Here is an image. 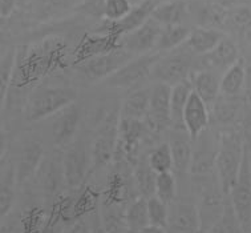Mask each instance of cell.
<instances>
[{
    "instance_id": "obj_39",
    "label": "cell",
    "mask_w": 251,
    "mask_h": 233,
    "mask_svg": "<svg viewBox=\"0 0 251 233\" xmlns=\"http://www.w3.org/2000/svg\"><path fill=\"white\" fill-rule=\"evenodd\" d=\"M134 7L130 0H105L104 19L112 23H117L132 11Z\"/></svg>"
},
{
    "instance_id": "obj_20",
    "label": "cell",
    "mask_w": 251,
    "mask_h": 233,
    "mask_svg": "<svg viewBox=\"0 0 251 233\" xmlns=\"http://www.w3.org/2000/svg\"><path fill=\"white\" fill-rule=\"evenodd\" d=\"M225 36H226V33L217 28L194 27L192 28V32L187 37L183 47L190 54L200 58V56L209 54L211 50H214L215 47L224 40Z\"/></svg>"
},
{
    "instance_id": "obj_24",
    "label": "cell",
    "mask_w": 251,
    "mask_h": 233,
    "mask_svg": "<svg viewBox=\"0 0 251 233\" xmlns=\"http://www.w3.org/2000/svg\"><path fill=\"white\" fill-rule=\"evenodd\" d=\"M149 105H151V87L137 88L130 92L120 105V117L144 120L149 114Z\"/></svg>"
},
{
    "instance_id": "obj_44",
    "label": "cell",
    "mask_w": 251,
    "mask_h": 233,
    "mask_svg": "<svg viewBox=\"0 0 251 233\" xmlns=\"http://www.w3.org/2000/svg\"><path fill=\"white\" fill-rule=\"evenodd\" d=\"M19 5V0H0V16L1 19H8L14 14Z\"/></svg>"
},
{
    "instance_id": "obj_8",
    "label": "cell",
    "mask_w": 251,
    "mask_h": 233,
    "mask_svg": "<svg viewBox=\"0 0 251 233\" xmlns=\"http://www.w3.org/2000/svg\"><path fill=\"white\" fill-rule=\"evenodd\" d=\"M157 4L158 3H155L154 0H141L137 4H134L132 11L125 18L121 19L120 22L112 23V22H108L104 19L102 24H99L92 33L112 35V36L119 37L124 36V35L137 29L140 26L145 23L148 19H151Z\"/></svg>"
},
{
    "instance_id": "obj_12",
    "label": "cell",
    "mask_w": 251,
    "mask_h": 233,
    "mask_svg": "<svg viewBox=\"0 0 251 233\" xmlns=\"http://www.w3.org/2000/svg\"><path fill=\"white\" fill-rule=\"evenodd\" d=\"M205 132L197 137L196 140H193V159L190 165L192 176H205L215 172L219 133L217 137H205Z\"/></svg>"
},
{
    "instance_id": "obj_19",
    "label": "cell",
    "mask_w": 251,
    "mask_h": 233,
    "mask_svg": "<svg viewBox=\"0 0 251 233\" xmlns=\"http://www.w3.org/2000/svg\"><path fill=\"white\" fill-rule=\"evenodd\" d=\"M243 105L245 100L239 96L230 97L221 95L210 108V125H218L219 133L233 129Z\"/></svg>"
},
{
    "instance_id": "obj_15",
    "label": "cell",
    "mask_w": 251,
    "mask_h": 233,
    "mask_svg": "<svg viewBox=\"0 0 251 233\" xmlns=\"http://www.w3.org/2000/svg\"><path fill=\"white\" fill-rule=\"evenodd\" d=\"M227 18V8L215 3L214 0H189V19L197 24L196 27H224Z\"/></svg>"
},
{
    "instance_id": "obj_10",
    "label": "cell",
    "mask_w": 251,
    "mask_h": 233,
    "mask_svg": "<svg viewBox=\"0 0 251 233\" xmlns=\"http://www.w3.org/2000/svg\"><path fill=\"white\" fill-rule=\"evenodd\" d=\"M35 177L37 180V185L41 189V193L46 196V199L57 200L59 203L60 199L63 197L64 188H67L61 159L57 160L56 157H44Z\"/></svg>"
},
{
    "instance_id": "obj_41",
    "label": "cell",
    "mask_w": 251,
    "mask_h": 233,
    "mask_svg": "<svg viewBox=\"0 0 251 233\" xmlns=\"http://www.w3.org/2000/svg\"><path fill=\"white\" fill-rule=\"evenodd\" d=\"M65 227L67 221L56 212L55 215L48 216V220L41 227L39 233H64Z\"/></svg>"
},
{
    "instance_id": "obj_4",
    "label": "cell",
    "mask_w": 251,
    "mask_h": 233,
    "mask_svg": "<svg viewBox=\"0 0 251 233\" xmlns=\"http://www.w3.org/2000/svg\"><path fill=\"white\" fill-rule=\"evenodd\" d=\"M181 48L182 47L168 54H162L151 72V78L154 79L157 83H165L172 87L192 78L194 55L190 54L185 47V51Z\"/></svg>"
},
{
    "instance_id": "obj_1",
    "label": "cell",
    "mask_w": 251,
    "mask_h": 233,
    "mask_svg": "<svg viewBox=\"0 0 251 233\" xmlns=\"http://www.w3.org/2000/svg\"><path fill=\"white\" fill-rule=\"evenodd\" d=\"M243 153L245 143L241 129L233 128L219 133V148L215 161V172L226 197H228L231 188L237 181L239 169L242 165Z\"/></svg>"
},
{
    "instance_id": "obj_31",
    "label": "cell",
    "mask_w": 251,
    "mask_h": 233,
    "mask_svg": "<svg viewBox=\"0 0 251 233\" xmlns=\"http://www.w3.org/2000/svg\"><path fill=\"white\" fill-rule=\"evenodd\" d=\"M146 159L155 174L173 172V155L168 142H161L151 148L146 153Z\"/></svg>"
},
{
    "instance_id": "obj_13",
    "label": "cell",
    "mask_w": 251,
    "mask_h": 233,
    "mask_svg": "<svg viewBox=\"0 0 251 233\" xmlns=\"http://www.w3.org/2000/svg\"><path fill=\"white\" fill-rule=\"evenodd\" d=\"M198 206L190 201H174L169 205L168 233H200Z\"/></svg>"
},
{
    "instance_id": "obj_32",
    "label": "cell",
    "mask_w": 251,
    "mask_h": 233,
    "mask_svg": "<svg viewBox=\"0 0 251 233\" xmlns=\"http://www.w3.org/2000/svg\"><path fill=\"white\" fill-rule=\"evenodd\" d=\"M125 219H126L128 231H137L151 225L149 215H148V199L142 196L133 199L126 205Z\"/></svg>"
},
{
    "instance_id": "obj_28",
    "label": "cell",
    "mask_w": 251,
    "mask_h": 233,
    "mask_svg": "<svg viewBox=\"0 0 251 233\" xmlns=\"http://www.w3.org/2000/svg\"><path fill=\"white\" fill-rule=\"evenodd\" d=\"M190 32H192V28L187 27L186 24L164 26L154 51L161 54H168V52L177 50L186 43Z\"/></svg>"
},
{
    "instance_id": "obj_25",
    "label": "cell",
    "mask_w": 251,
    "mask_h": 233,
    "mask_svg": "<svg viewBox=\"0 0 251 233\" xmlns=\"http://www.w3.org/2000/svg\"><path fill=\"white\" fill-rule=\"evenodd\" d=\"M151 18L162 26L185 24L189 19V0H168L155 5Z\"/></svg>"
},
{
    "instance_id": "obj_38",
    "label": "cell",
    "mask_w": 251,
    "mask_h": 233,
    "mask_svg": "<svg viewBox=\"0 0 251 233\" xmlns=\"http://www.w3.org/2000/svg\"><path fill=\"white\" fill-rule=\"evenodd\" d=\"M0 233H29L24 212L15 210L14 208L8 215L1 217Z\"/></svg>"
},
{
    "instance_id": "obj_18",
    "label": "cell",
    "mask_w": 251,
    "mask_h": 233,
    "mask_svg": "<svg viewBox=\"0 0 251 233\" xmlns=\"http://www.w3.org/2000/svg\"><path fill=\"white\" fill-rule=\"evenodd\" d=\"M169 146L173 155L176 175H190V165L193 159V140L186 129L172 128L169 135Z\"/></svg>"
},
{
    "instance_id": "obj_48",
    "label": "cell",
    "mask_w": 251,
    "mask_h": 233,
    "mask_svg": "<svg viewBox=\"0 0 251 233\" xmlns=\"http://www.w3.org/2000/svg\"><path fill=\"white\" fill-rule=\"evenodd\" d=\"M243 233H245V232H243Z\"/></svg>"
},
{
    "instance_id": "obj_7",
    "label": "cell",
    "mask_w": 251,
    "mask_h": 233,
    "mask_svg": "<svg viewBox=\"0 0 251 233\" xmlns=\"http://www.w3.org/2000/svg\"><path fill=\"white\" fill-rule=\"evenodd\" d=\"M228 200L231 203L243 229L251 225V152L245 146V153L239 175L230 191Z\"/></svg>"
},
{
    "instance_id": "obj_29",
    "label": "cell",
    "mask_w": 251,
    "mask_h": 233,
    "mask_svg": "<svg viewBox=\"0 0 251 233\" xmlns=\"http://www.w3.org/2000/svg\"><path fill=\"white\" fill-rule=\"evenodd\" d=\"M157 175L153 168H151L148 159L145 156H141L140 160L133 167V177H134V184L136 189L140 196L149 197L155 195V181H157Z\"/></svg>"
},
{
    "instance_id": "obj_2",
    "label": "cell",
    "mask_w": 251,
    "mask_h": 233,
    "mask_svg": "<svg viewBox=\"0 0 251 233\" xmlns=\"http://www.w3.org/2000/svg\"><path fill=\"white\" fill-rule=\"evenodd\" d=\"M77 92L71 87L37 88L25 104V116L31 121H39L55 116L67 105L76 103Z\"/></svg>"
},
{
    "instance_id": "obj_42",
    "label": "cell",
    "mask_w": 251,
    "mask_h": 233,
    "mask_svg": "<svg viewBox=\"0 0 251 233\" xmlns=\"http://www.w3.org/2000/svg\"><path fill=\"white\" fill-rule=\"evenodd\" d=\"M241 133H242L243 143L247 149L251 152V103L246 105V110L243 111V117L241 120Z\"/></svg>"
},
{
    "instance_id": "obj_37",
    "label": "cell",
    "mask_w": 251,
    "mask_h": 233,
    "mask_svg": "<svg viewBox=\"0 0 251 233\" xmlns=\"http://www.w3.org/2000/svg\"><path fill=\"white\" fill-rule=\"evenodd\" d=\"M148 215L149 223L154 227L168 228L169 223V205L160 200L157 196H151L148 199Z\"/></svg>"
},
{
    "instance_id": "obj_27",
    "label": "cell",
    "mask_w": 251,
    "mask_h": 233,
    "mask_svg": "<svg viewBox=\"0 0 251 233\" xmlns=\"http://www.w3.org/2000/svg\"><path fill=\"white\" fill-rule=\"evenodd\" d=\"M193 93L192 80H185L172 87V97H170V119L172 128L186 129L183 125V111L187 101Z\"/></svg>"
},
{
    "instance_id": "obj_23",
    "label": "cell",
    "mask_w": 251,
    "mask_h": 233,
    "mask_svg": "<svg viewBox=\"0 0 251 233\" xmlns=\"http://www.w3.org/2000/svg\"><path fill=\"white\" fill-rule=\"evenodd\" d=\"M99 210H100L101 224L108 233H126L128 225L125 219L126 204L119 201L101 199L99 200Z\"/></svg>"
},
{
    "instance_id": "obj_35",
    "label": "cell",
    "mask_w": 251,
    "mask_h": 233,
    "mask_svg": "<svg viewBox=\"0 0 251 233\" xmlns=\"http://www.w3.org/2000/svg\"><path fill=\"white\" fill-rule=\"evenodd\" d=\"M154 196L166 203L168 205L177 200V196H178L177 175L174 172H165V174L157 175Z\"/></svg>"
},
{
    "instance_id": "obj_9",
    "label": "cell",
    "mask_w": 251,
    "mask_h": 233,
    "mask_svg": "<svg viewBox=\"0 0 251 233\" xmlns=\"http://www.w3.org/2000/svg\"><path fill=\"white\" fill-rule=\"evenodd\" d=\"M164 26L153 18L148 19L137 29L120 37V47L133 55H145L154 52Z\"/></svg>"
},
{
    "instance_id": "obj_21",
    "label": "cell",
    "mask_w": 251,
    "mask_h": 233,
    "mask_svg": "<svg viewBox=\"0 0 251 233\" xmlns=\"http://www.w3.org/2000/svg\"><path fill=\"white\" fill-rule=\"evenodd\" d=\"M18 177L14 160H1L0 172V216L4 217L15 208L16 203V187Z\"/></svg>"
},
{
    "instance_id": "obj_30",
    "label": "cell",
    "mask_w": 251,
    "mask_h": 233,
    "mask_svg": "<svg viewBox=\"0 0 251 233\" xmlns=\"http://www.w3.org/2000/svg\"><path fill=\"white\" fill-rule=\"evenodd\" d=\"M18 65V48L9 47L1 55L0 61V100L1 107H4V101L8 95V88L14 80L15 71Z\"/></svg>"
},
{
    "instance_id": "obj_33",
    "label": "cell",
    "mask_w": 251,
    "mask_h": 233,
    "mask_svg": "<svg viewBox=\"0 0 251 233\" xmlns=\"http://www.w3.org/2000/svg\"><path fill=\"white\" fill-rule=\"evenodd\" d=\"M72 5V0H32L29 4L31 14L39 20H48L64 12Z\"/></svg>"
},
{
    "instance_id": "obj_43",
    "label": "cell",
    "mask_w": 251,
    "mask_h": 233,
    "mask_svg": "<svg viewBox=\"0 0 251 233\" xmlns=\"http://www.w3.org/2000/svg\"><path fill=\"white\" fill-rule=\"evenodd\" d=\"M64 233H92L91 221L85 216H80L78 219L67 224Z\"/></svg>"
},
{
    "instance_id": "obj_26",
    "label": "cell",
    "mask_w": 251,
    "mask_h": 233,
    "mask_svg": "<svg viewBox=\"0 0 251 233\" xmlns=\"http://www.w3.org/2000/svg\"><path fill=\"white\" fill-rule=\"evenodd\" d=\"M247 68L245 60L241 58L227 71L221 75V95L230 97L239 96L246 88Z\"/></svg>"
},
{
    "instance_id": "obj_47",
    "label": "cell",
    "mask_w": 251,
    "mask_h": 233,
    "mask_svg": "<svg viewBox=\"0 0 251 233\" xmlns=\"http://www.w3.org/2000/svg\"><path fill=\"white\" fill-rule=\"evenodd\" d=\"M37 233H39V232H37Z\"/></svg>"
},
{
    "instance_id": "obj_17",
    "label": "cell",
    "mask_w": 251,
    "mask_h": 233,
    "mask_svg": "<svg viewBox=\"0 0 251 233\" xmlns=\"http://www.w3.org/2000/svg\"><path fill=\"white\" fill-rule=\"evenodd\" d=\"M183 125L192 140L210 128V108L194 91L183 111Z\"/></svg>"
},
{
    "instance_id": "obj_46",
    "label": "cell",
    "mask_w": 251,
    "mask_h": 233,
    "mask_svg": "<svg viewBox=\"0 0 251 233\" xmlns=\"http://www.w3.org/2000/svg\"><path fill=\"white\" fill-rule=\"evenodd\" d=\"M246 4L251 5V0H246Z\"/></svg>"
},
{
    "instance_id": "obj_14",
    "label": "cell",
    "mask_w": 251,
    "mask_h": 233,
    "mask_svg": "<svg viewBox=\"0 0 251 233\" xmlns=\"http://www.w3.org/2000/svg\"><path fill=\"white\" fill-rule=\"evenodd\" d=\"M43 159H44V148L39 140H28L20 146L18 159L14 160L19 185H23L35 177Z\"/></svg>"
},
{
    "instance_id": "obj_36",
    "label": "cell",
    "mask_w": 251,
    "mask_h": 233,
    "mask_svg": "<svg viewBox=\"0 0 251 233\" xmlns=\"http://www.w3.org/2000/svg\"><path fill=\"white\" fill-rule=\"evenodd\" d=\"M243 231L245 229L238 219L231 203L228 200V197H226L224 213L209 233H243Z\"/></svg>"
},
{
    "instance_id": "obj_16",
    "label": "cell",
    "mask_w": 251,
    "mask_h": 233,
    "mask_svg": "<svg viewBox=\"0 0 251 233\" xmlns=\"http://www.w3.org/2000/svg\"><path fill=\"white\" fill-rule=\"evenodd\" d=\"M200 59L202 64H205L202 69H210L214 72L224 73L241 59V52L237 43L226 35L214 50H211L206 55L200 56Z\"/></svg>"
},
{
    "instance_id": "obj_45",
    "label": "cell",
    "mask_w": 251,
    "mask_h": 233,
    "mask_svg": "<svg viewBox=\"0 0 251 233\" xmlns=\"http://www.w3.org/2000/svg\"><path fill=\"white\" fill-rule=\"evenodd\" d=\"M126 233H168L166 229L160 228V227H154V225H148L145 228L137 229V231H128Z\"/></svg>"
},
{
    "instance_id": "obj_34",
    "label": "cell",
    "mask_w": 251,
    "mask_h": 233,
    "mask_svg": "<svg viewBox=\"0 0 251 233\" xmlns=\"http://www.w3.org/2000/svg\"><path fill=\"white\" fill-rule=\"evenodd\" d=\"M225 27L235 32H249L251 31V5L243 3L227 9V18Z\"/></svg>"
},
{
    "instance_id": "obj_40",
    "label": "cell",
    "mask_w": 251,
    "mask_h": 233,
    "mask_svg": "<svg viewBox=\"0 0 251 233\" xmlns=\"http://www.w3.org/2000/svg\"><path fill=\"white\" fill-rule=\"evenodd\" d=\"M104 4L105 0H82L78 4L77 11L92 18L104 19Z\"/></svg>"
},
{
    "instance_id": "obj_3",
    "label": "cell",
    "mask_w": 251,
    "mask_h": 233,
    "mask_svg": "<svg viewBox=\"0 0 251 233\" xmlns=\"http://www.w3.org/2000/svg\"><path fill=\"white\" fill-rule=\"evenodd\" d=\"M61 163L67 189L81 188L92 172V140L76 137L64 148Z\"/></svg>"
},
{
    "instance_id": "obj_11",
    "label": "cell",
    "mask_w": 251,
    "mask_h": 233,
    "mask_svg": "<svg viewBox=\"0 0 251 233\" xmlns=\"http://www.w3.org/2000/svg\"><path fill=\"white\" fill-rule=\"evenodd\" d=\"M81 124V108L76 103L67 105L52 120V139L57 148H65L76 139Z\"/></svg>"
},
{
    "instance_id": "obj_22",
    "label": "cell",
    "mask_w": 251,
    "mask_h": 233,
    "mask_svg": "<svg viewBox=\"0 0 251 233\" xmlns=\"http://www.w3.org/2000/svg\"><path fill=\"white\" fill-rule=\"evenodd\" d=\"M193 91L211 108L221 96V76L210 69H200L192 75Z\"/></svg>"
},
{
    "instance_id": "obj_6",
    "label": "cell",
    "mask_w": 251,
    "mask_h": 233,
    "mask_svg": "<svg viewBox=\"0 0 251 233\" xmlns=\"http://www.w3.org/2000/svg\"><path fill=\"white\" fill-rule=\"evenodd\" d=\"M134 56L136 55L130 54L129 51L117 47L109 52L80 61L78 71L89 82H97V80L104 82L110 75L117 72L123 65L126 64L129 60H132Z\"/></svg>"
},
{
    "instance_id": "obj_5",
    "label": "cell",
    "mask_w": 251,
    "mask_h": 233,
    "mask_svg": "<svg viewBox=\"0 0 251 233\" xmlns=\"http://www.w3.org/2000/svg\"><path fill=\"white\" fill-rule=\"evenodd\" d=\"M161 52H149L145 55L134 56L132 60L123 65L121 68L105 79L108 87L121 88V89H129L145 82L146 79L151 78V72L154 69L157 61L161 59Z\"/></svg>"
}]
</instances>
